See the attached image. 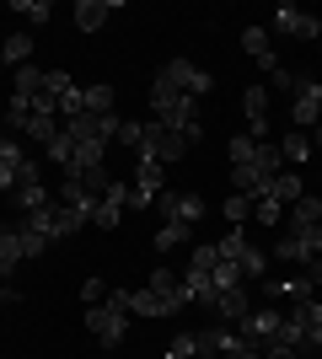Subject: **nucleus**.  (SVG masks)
I'll list each match as a JSON object with an SVG mask.
<instances>
[{
    "instance_id": "obj_1",
    "label": "nucleus",
    "mask_w": 322,
    "mask_h": 359,
    "mask_svg": "<svg viewBox=\"0 0 322 359\" xmlns=\"http://www.w3.org/2000/svg\"><path fill=\"white\" fill-rule=\"evenodd\" d=\"M285 172V156H279V145H269L263 140L258 150H253V161H242V166H231V188L247 198V204H258L263 194H269V182Z\"/></svg>"
},
{
    "instance_id": "obj_2",
    "label": "nucleus",
    "mask_w": 322,
    "mask_h": 359,
    "mask_svg": "<svg viewBox=\"0 0 322 359\" xmlns=\"http://www.w3.org/2000/svg\"><path fill=\"white\" fill-rule=\"evenodd\" d=\"M151 113H156V123H167V129H183L188 140H199V102L194 97H183V91H172V86H161L156 81L151 86Z\"/></svg>"
},
{
    "instance_id": "obj_3",
    "label": "nucleus",
    "mask_w": 322,
    "mask_h": 359,
    "mask_svg": "<svg viewBox=\"0 0 322 359\" xmlns=\"http://www.w3.org/2000/svg\"><path fill=\"white\" fill-rule=\"evenodd\" d=\"M188 145H194V140L183 135V129H167V123H145V129H140V161H161V166H172V161H183L188 156Z\"/></svg>"
},
{
    "instance_id": "obj_4",
    "label": "nucleus",
    "mask_w": 322,
    "mask_h": 359,
    "mask_svg": "<svg viewBox=\"0 0 322 359\" xmlns=\"http://www.w3.org/2000/svg\"><path fill=\"white\" fill-rule=\"evenodd\" d=\"M156 81H161V86H172V91H183V97H194V102H199V97H210V86H215L210 70H199L194 60H167Z\"/></svg>"
},
{
    "instance_id": "obj_5",
    "label": "nucleus",
    "mask_w": 322,
    "mask_h": 359,
    "mask_svg": "<svg viewBox=\"0 0 322 359\" xmlns=\"http://www.w3.org/2000/svg\"><path fill=\"white\" fill-rule=\"evenodd\" d=\"M86 332H92L102 348H119L129 338V311H113V306H86Z\"/></svg>"
},
{
    "instance_id": "obj_6",
    "label": "nucleus",
    "mask_w": 322,
    "mask_h": 359,
    "mask_svg": "<svg viewBox=\"0 0 322 359\" xmlns=\"http://www.w3.org/2000/svg\"><path fill=\"white\" fill-rule=\"evenodd\" d=\"M32 172H38V161H32L11 135H0V194H16L22 177H32Z\"/></svg>"
},
{
    "instance_id": "obj_7",
    "label": "nucleus",
    "mask_w": 322,
    "mask_h": 359,
    "mask_svg": "<svg viewBox=\"0 0 322 359\" xmlns=\"http://www.w3.org/2000/svg\"><path fill=\"white\" fill-rule=\"evenodd\" d=\"M279 327H285V311H274V306H258V311H247L242 322H236V332H242L253 348L279 344Z\"/></svg>"
},
{
    "instance_id": "obj_8",
    "label": "nucleus",
    "mask_w": 322,
    "mask_h": 359,
    "mask_svg": "<svg viewBox=\"0 0 322 359\" xmlns=\"http://www.w3.org/2000/svg\"><path fill=\"white\" fill-rule=\"evenodd\" d=\"M290 123H322V81H311V75H295L290 86Z\"/></svg>"
},
{
    "instance_id": "obj_9",
    "label": "nucleus",
    "mask_w": 322,
    "mask_h": 359,
    "mask_svg": "<svg viewBox=\"0 0 322 359\" xmlns=\"http://www.w3.org/2000/svg\"><path fill=\"white\" fill-rule=\"evenodd\" d=\"M317 252H322V225H311V231H279V241H274V257L301 263V269H307Z\"/></svg>"
},
{
    "instance_id": "obj_10",
    "label": "nucleus",
    "mask_w": 322,
    "mask_h": 359,
    "mask_svg": "<svg viewBox=\"0 0 322 359\" xmlns=\"http://www.w3.org/2000/svg\"><path fill=\"white\" fill-rule=\"evenodd\" d=\"M274 32H279V38H301V43H311V38H322V22L311 11H301V6H279V11H274Z\"/></svg>"
},
{
    "instance_id": "obj_11",
    "label": "nucleus",
    "mask_w": 322,
    "mask_h": 359,
    "mask_svg": "<svg viewBox=\"0 0 322 359\" xmlns=\"http://www.w3.org/2000/svg\"><path fill=\"white\" fill-rule=\"evenodd\" d=\"M145 290L161 300V311H167V316H177V311L188 306V295H183V273H172V269H156L151 279H145Z\"/></svg>"
},
{
    "instance_id": "obj_12",
    "label": "nucleus",
    "mask_w": 322,
    "mask_h": 359,
    "mask_svg": "<svg viewBox=\"0 0 322 359\" xmlns=\"http://www.w3.org/2000/svg\"><path fill=\"white\" fill-rule=\"evenodd\" d=\"M167 220H183V225H199L204 220V198L199 194H183V188H167V194L156 198Z\"/></svg>"
},
{
    "instance_id": "obj_13",
    "label": "nucleus",
    "mask_w": 322,
    "mask_h": 359,
    "mask_svg": "<svg viewBox=\"0 0 322 359\" xmlns=\"http://www.w3.org/2000/svg\"><path fill=\"white\" fill-rule=\"evenodd\" d=\"M242 107H247V140H269V86H247L242 91Z\"/></svg>"
},
{
    "instance_id": "obj_14",
    "label": "nucleus",
    "mask_w": 322,
    "mask_h": 359,
    "mask_svg": "<svg viewBox=\"0 0 322 359\" xmlns=\"http://www.w3.org/2000/svg\"><path fill=\"white\" fill-rule=\"evenodd\" d=\"M290 316L301 327V338H307V348H322V300H295Z\"/></svg>"
},
{
    "instance_id": "obj_15",
    "label": "nucleus",
    "mask_w": 322,
    "mask_h": 359,
    "mask_svg": "<svg viewBox=\"0 0 322 359\" xmlns=\"http://www.w3.org/2000/svg\"><path fill=\"white\" fill-rule=\"evenodd\" d=\"M210 311L220 316V327H236L247 316V285H236V290H220V295L210 300Z\"/></svg>"
},
{
    "instance_id": "obj_16",
    "label": "nucleus",
    "mask_w": 322,
    "mask_h": 359,
    "mask_svg": "<svg viewBox=\"0 0 322 359\" xmlns=\"http://www.w3.org/2000/svg\"><path fill=\"white\" fill-rule=\"evenodd\" d=\"M123 210H129V182H113V188H107V194H102V204H97L92 225H102V231H113Z\"/></svg>"
},
{
    "instance_id": "obj_17",
    "label": "nucleus",
    "mask_w": 322,
    "mask_h": 359,
    "mask_svg": "<svg viewBox=\"0 0 322 359\" xmlns=\"http://www.w3.org/2000/svg\"><path fill=\"white\" fill-rule=\"evenodd\" d=\"M107 16H119V0H76V27L81 32H102Z\"/></svg>"
},
{
    "instance_id": "obj_18",
    "label": "nucleus",
    "mask_w": 322,
    "mask_h": 359,
    "mask_svg": "<svg viewBox=\"0 0 322 359\" xmlns=\"http://www.w3.org/2000/svg\"><path fill=\"white\" fill-rule=\"evenodd\" d=\"M119 97H113V86H81V113H92V118H119Z\"/></svg>"
},
{
    "instance_id": "obj_19",
    "label": "nucleus",
    "mask_w": 322,
    "mask_h": 359,
    "mask_svg": "<svg viewBox=\"0 0 322 359\" xmlns=\"http://www.w3.org/2000/svg\"><path fill=\"white\" fill-rule=\"evenodd\" d=\"M242 48H247V54H253L269 75L279 70V54H274V43H269V32H263V27H247V32H242Z\"/></svg>"
},
{
    "instance_id": "obj_20",
    "label": "nucleus",
    "mask_w": 322,
    "mask_h": 359,
    "mask_svg": "<svg viewBox=\"0 0 322 359\" xmlns=\"http://www.w3.org/2000/svg\"><path fill=\"white\" fill-rule=\"evenodd\" d=\"M311 225H322V198L317 194H301L290 204V231H311Z\"/></svg>"
},
{
    "instance_id": "obj_21",
    "label": "nucleus",
    "mask_w": 322,
    "mask_h": 359,
    "mask_svg": "<svg viewBox=\"0 0 322 359\" xmlns=\"http://www.w3.org/2000/svg\"><path fill=\"white\" fill-rule=\"evenodd\" d=\"M301 194H307V182L295 177V172H279V177L269 182V198H274V204H285V210H290V204H295Z\"/></svg>"
},
{
    "instance_id": "obj_22",
    "label": "nucleus",
    "mask_w": 322,
    "mask_h": 359,
    "mask_svg": "<svg viewBox=\"0 0 322 359\" xmlns=\"http://www.w3.org/2000/svg\"><path fill=\"white\" fill-rule=\"evenodd\" d=\"M188 231H194V225H183V220H161V231H156V252H172V247H183Z\"/></svg>"
},
{
    "instance_id": "obj_23",
    "label": "nucleus",
    "mask_w": 322,
    "mask_h": 359,
    "mask_svg": "<svg viewBox=\"0 0 322 359\" xmlns=\"http://www.w3.org/2000/svg\"><path fill=\"white\" fill-rule=\"evenodd\" d=\"M0 54H6V65H16V70H22V65H27V54H32V32H11V38L0 43Z\"/></svg>"
},
{
    "instance_id": "obj_24",
    "label": "nucleus",
    "mask_w": 322,
    "mask_h": 359,
    "mask_svg": "<svg viewBox=\"0 0 322 359\" xmlns=\"http://www.w3.org/2000/svg\"><path fill=\"white\" fill-rule=\"evenodd\" d=\"M22 135L32 140V145H48V140L60 135V118H43V113H27V129Z\"/></svg>"
},
{
    "instance_id": "obj_25",
    "label": "nucleus",
    "mask_w": 322,
    "mask_h": 359,
    "mask_svg": "<svg viewBox=\"0 0 322 359\" xmlns=\"http://www.w3.org/2000/svg\"><path fill=\"white\" fill-rule=\"evenodd\" d=\"M27 113H32V97H6V113H0V118H6V129L22 135V129H27Z\"/></svg>"
},
{
    "instance_id": "obj_26",
    "label": "nucleus",
    "mask_w": 322,
    "mask_h": 359,
    "mask_svg": "<svg viewBox=\"0 0 322 359\" xmlns=\"http://www.w3.org/2000/svg\"><path fill=\"white\" fill-rule=\"evenodd\" d=\"M38 91H43V70H38V65H22V70H16L11 97H38Z\"/></svg>"
},
{
    "instance_id": "obj_27",
    "label": "nucleus",
    "mask_w": 322,
    "mask_h": 359,
    "mask_svg": "<svg viewBox=\"0 0 322 359\" xmlns=\"http://www.w3.org/2000/svg\"><path fill=\"white\" fill-rule=\"evenodd\" d=\"M279 156H285V161H295V166H301V161H307V156H311V140L301 135V129H290V135L279 140Z\"/></svg>"
},
{
    "instance_id": "obj_28",
    "label": "nucleus",
    "mask_w": 322,
    "mask_h": 359,
    "mask_svg": "<svg viewBox=\"0 0 322 359\" xmlns=\"http://www.w3.org/2000/svg\"><path fill=\"white\" fill-rule=\"evenodd\" d=\"M269 290H274V295H290V300H311V290H317V285H311L307 273H295V279H274Z\"/></svg>"
},
{
    "instance_id": "obj_29",
    "label": "nucleus",
    "mask_w": 322,
    "mask_h": 359,
    "mask_svg": "<svg viewBox=\"0 0 322 359\" xmlns=\"http://www.w3.org/2000/svg\"><path fill=\"white\" fill-rule=\"evenodd\" d=\"M48 161H54V166H70V156H76V140H70V135H65V123H60V135H54V140H48Z\"/></svg>"
},
{
    "instance_id": "obj_30",
    "label": "nucleus",
    "mask_w": 322,
    "mask_h": 359,
    "mask_svg": "<svg viewBox=\"0 0 322 359\" xmlns=\"http://www.w3.org/2000/svg\"><path fill=\"white\" fill-rule=\"evenodd\" d=\"M194 354H199V332H177L167 344V359H194Z\"/></svg>"
},
{
    "instance_id": "obj_31",
    "label": "nucleus",
    "mask_w": 322,
    "mask_h": 359,
    "mask_svg": "<svg viewBox=\"0 0 322 359\" xmlns=\"http://www.w3.org/2000/svg\"><path fill=\"white\" fill-rule=\"evenodd\" d=\"M11 11H16V16H32V27H38V22H48V16H54V6H48V0H16Z\"/></svg>"
},
{
    "instance_id": "obj_32",
    "label": "nucleus",
    "mask_w": 322,
    "mask_h": 359,
    "mask_svg": "<svg viewBox=\"0 0 322 359\" xmlns=\"http://www.w3.org/2000/svg\"><path fill=\"white\" fill-rule=\"evenodd\" d=\"M22 236H16V231H6V236H0V263H6V269H16V263H22Z\"/></svg>"
},
{
    "instance_id": "obj_33",
    "label": "nucleus",
    "mask_w": 322,
    "mask_h": 359,
    "mask_svg": "<svg viewBox=\"0 0 322 359\" xmlns=\"http://www.w3.org/2000/svg\"><path fill=\"white\" fill-rule=\"evenodd\" d=\"M253 215H258V225H279V220H285V204H274V198L263 194L258 204H253Z\"/></svg>"
},
{
    "instance_id": "obj_34",
    "label": "nucleus",
    "mask_w": 322,
    "mask_h": 359,
    "mask_svg": "<svg viewBox=\"0 0 322 359\" xmlns=\"http://www.w3.org/2000/svg\"><path fill=\"white\" fill-rule=\"evenodd\" d=\"M215 263H220V252H215L210 241H204V247H194V257H188V269H199V273H210Z\"/></svg>"
},
{
    "instance_id": "obj_35",
    "label": "nucleus",
    "mask_w": 322,
    "mask_h": 359,
    "mask_svg": "<svg viewBox=\"0 0 322 359\" xmlns=\"http://www.w3.org/2000/svg\"><path fill=\"white\" fill-rule=\"evenodd\" d=\"M253 150H258V140H247V135H236V140H231V166H242V161H253Z\"/></svg>"
},
{
    "instance_id": "obj_36",
    "label": "nucleus",
    "mask_w": 322,
    "mask_h": 359,
    "mask_svg": "<svg viewBox=\"0 0 322 359\" xmlns=\"http://www.w3.org/2000/svg\"><path fill=\"white\" fill-rule=\"evenodd\" d=\"M247 210H253V204H247L242 194H231V198H226V220H231V225H242V220H247Z\"/></svg>"
},
{
    "instance_id": "obj_37",
    "label": "nucleus",
    "mask_w": 322,
    "mask_h": 359,
    "mask_svg": "<svg viewBox=\"0 0 322 359\" xmlns=\"http://www.w3.org/2000/svg\"><path fill=\"white\" fill-rule=\"evenodd\" d=\"M102 295H107L102 279H86V285H81V300H86V306H102Z\"/></svg>"
},
{
    "instance_id": "obj_38",
    "label": "nucleus",
    "mask_w": 322,
    "mask_h": 359,
    "mask_svg": "<svg viewBox=\"0 0 322 359\" xmlns=\"http://www.w3.org/2000/svg\"><path fill=\"white\" fill-rule=\"evenodd\" d=\"M140 129H145V123H119V145H135L140 150Z\"/></svg>"
},
{
    "instance_id": "obj_39",
    "label": "nucleus",
    "mask_w": 322,
    "mask_h": 359,
    "mask_svg": "<svg viewBox=\"0 0 322 359\" xmlns=\"http://www.w3.org/2000/svg\"><path fill=\"white\" fill-rule=\"evenodd\" d=\"M263 359H295V348H285V344H269V348H263Z\"/></svg>"
},
{
    "instance_id": "obj_40",
    "label": "nucleus",
    "mask_w": 322,
    "mask_h": 359,
    "mask_svg": "<svg viewBox=\"0 0 322 359\" xmlns=\"http://www.w3.org/2000/svg\"><path fill=\"white\" fill-rule=\"evenodd\" d=\"M16 300H22V290H16V285H0V306H16Z\"/></svg>"
},
{
    "instance_id": "obj_41",
    "label": "nucleus",
    "mask_w": 322,
    "mask_h": 359,
    "mask_svg": "<svg viewBox=\"0 0 322 359\" xmlns=\"http://www.w3.org/2000/svg\"><path fill=\"white\" fill-rule=\"evenodd\" d=\"M307 279H311V285H322V252H317V257L307 263Z\"/></svg>"
},
{
    "instance_id": "obj_42",
    "label": "nucleus",
    "mask_w": 322,
    "mask_h": 359,
    "mask_svg": "<svg viewBox=\"0 0 322 359\" xmlns=\"http://www.w3.org/2000/svg\"><path fill=\"white\" fill-rule=\"evenodd\" d=\"M236 359H263V348H253V344H247V348H242Z\"/></svg>"
},
{
    "instance_id": "obj_43",
    "label": "nucleus",
    "mask_w": 322,
    "mask_h": 359,
    "mask_svg": "<svg viewBox=\"0 0 322 359\" xmlns=\"http://www.w3.org/2000/svg\"><path fill=\"white\" fill-rule=\"evenodd\" d=\"M311 150H322V123H317V135H311Z\"/></svg>"
},
{
    "instance_id": "obj_44",
    "label": "nucleus",
    "mask_w": 322,
    "mask_h": 359,
    "mask_svg": "<svg viewBox=\"0 0 322 359\" xmlns=\"http://www.w3.org/2000/svg\"><path fill=\"white\" fill-rule=\"evenodd\" d=\"M0 285H11V269H6V263H0Z\"/></svg>"
},
{
    "instance_id": "obj_45",
    "label": "nucleus",
    "mask_w": 322,
    "mask_h": 359,
    "mask_svg": "<svg viewBox=\"0 0 322 359\" xmlns=\"http://www.w3.org/2000/svg\"><path fill=\"white\" fill-rule=\"evenodd\" d=\"M6 231H11V225H6V220H0V236H6Z\"/></svg>"
},
{
    "instance_id": "obj_46",
    "label": "nucleus",
    "mask_w": 322,
    "mask_h": 359,
    "mask_svg": "<svg viewBox=\"0 0 322 359\" xmlns=\"http://www.w3.org/2000/svg\"><path fill=\"white\" fill-rule=\"evenodd\" d=\"M0 65H6V54H0Z\"/></svg>"
}]
</instances>
